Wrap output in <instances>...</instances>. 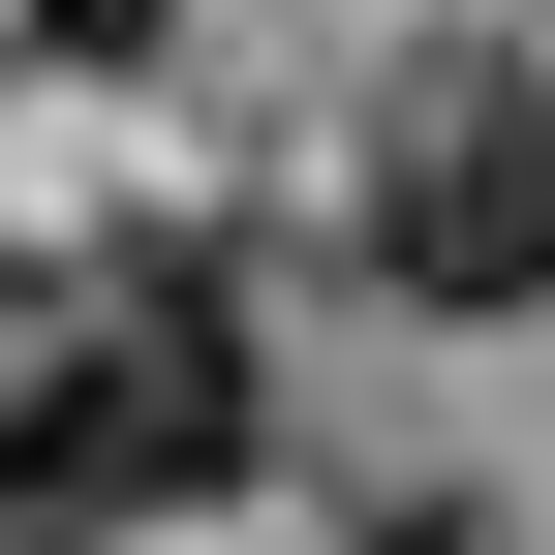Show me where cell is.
<instances>
[{"mask_svg":"<svg viewBox=\"0 0 555 555\" xmlns=\"http://www.w3.org/2000/svg\"><path fill=\"white\" fill-rule=\"evenodd\" d=\"M339 278H371V309H463V339L555 309V31L371 62V124H339Z\"/></svg>","mask_w":555,"mask_h":555,"instance_id":"1","label":"cell"},{"mask_svg":"<svg viewBox=\"0 0 555 555\" xmlns=\"http://www.w3.org/2000/svg\"><path fill=\"white\" fill-rule=\"evenodd\" d=\"M124 525H185V433H155V371H124L93 247H31L0 278V555H124Z\"/></svg>","mask_w":555,"mask_h":555,"instance_id":"2","label":"cell"},{"mask_svg":"<svg viewBox=\"0 0 555 555\" xmlns=\"http://www.w3.org/2000/svg\"><path fill=\"white\" fill-rule=\"evenodd\" d=\"M309 555H525V525H494V494H339Z\"/></svg>","mask_w":555,"mask_h":555,"instance_id":"3","label":"cell"},{"mask_svg":"<svg viewBox=\"0 0 555 555\" xmlns=\"http://www.w3.org/2000/svg\"><path fill=\"white\" fill-rule=\"evenodd\" d=\"M185 31V0H31V62H155Z\"/></svg>","mask_w":555,"mask_h":555,"instance_id":"4","label":"cell"}]
</instances>
